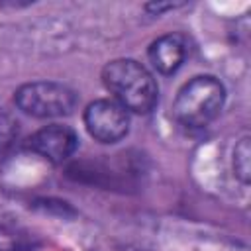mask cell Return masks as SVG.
I'll list each match as a JSON object with an SVG mask.
<instances>
[{
    "label": "cell",
    "instance_id": "cell-5",
    "mask_svg": "<svg viewBox=\"0 0 251 251\" xmlns=\"http://www.w3.org/2000/svg\"><path fill=\"white\" fill-rule=\"evenodd\" d=\"M76 145H78V137L75 129L61 124H53L37 129L27 141V147L33 153L41 155L51 163L67 161L76 151Z\"/></svg>",
    "mask_w": 251,
    "mask_h": 251
},
{
    "label": "cell",
    "instance_id": "cell-9",
    "mask_svg": "<svg viewBox=\"0 0 251 251\" xmlns=\"http://www.w3.org/2000/svg\"><path fill=\"white\" fill-rule=\"evenodd\" d=\"M173 8H176V4H173V2H167V4H147L145 6V10L147 12H153V14H161V12H165V10H173Z\"/></svg>",
    "mask_w": 251,
    "mask_h": 251
},
{
    "label": "cell",
    "instance_id": "cell-8",
    "mask_svg": "<svg viewBox=\"0 0 251 251\" xmlns=\"http://www.w3.org/2000/svg\"><path fill=\"white\" fill-rule=\"evenodd\" d=\"M16 135H18V122L10 114L0 112V151L10 147Z\"/></svg>",
    "mask_w": 251,
    "mask_h": 251
},
{
    "label": "cell",
    "instance_id": "cell-4",
    "mask_svg": "<svg viewBox=\"0 0 251 251\" xmlns=\"http://www.w3.org/2000/svg\"><path fill=\"white\" fill-rule=\"evenodd\" d=\"M86 131L100 143H116L129 129V116L116 100H94L84 110Z\"/></svg>",
    "mask_w": 251,
    "mask_h": 251
},
{
    "label": "cell",
    "instance_id": "cell-1",
    "mask_svg": "<svg viewBox=\"0 0 251 251\" xmlns=\"http://www.w3.org/2000/svg\"><path fill=\"white\" fill-rule=\"evenodd\" d=\"M102 82L124 110L149 114L157 104V82L135 59H114L106 63L102 69Z\"/></svg>",
    "mask_w": 251,
    "mask_h": 251
},
{
    "label": "cell",
    "instance_id": "cell-6",
    "mask_svg": "<svg viewBox=\"0 0 251 251\" xmlns=\"http://www.w3.org/2000/svg\"><path fill=\"white\" fill-rule=\"evenodd\" d=\"M186 55V47L180 35L167 33L157 37L149 45V61L161 75H173L178 71Z\"/></svg>",
    "mask_w": 251,
    "mask_h": 251
},
{
    "label": "cell",
    "instance_id": "cell-2",
    "mask_svg": "<svg viewBox=\"0 0 251 251\" xmlns=\"http://www.w3.org/2000/svg\"><path fill=\"white\" fill-rule=\"evenodd\" d=\"M224 100V84L214 76L200 75L182 84L173 104V116L184 127H204L220 114Z\"/></svg>",
    "mask_w": 251,
    "mask_h": 251
},
{
    "label": "cell",
    "instance_id": "cell-7",
    "mask_svg": "<svg viewBox=\"0 0 251 251\" xmlns=\"http://www.w3.org/2000/svg\"><path fill=\"white\" fill-rule=\"evenodd\" d=\"M233 169H235V175L243 182L249 180V139L247 137H243L235 145V151H233Z\"/></svg>",
    "mask_w": 251,
    "mask_h": 251
},
{
    "label": "cell",
    "instance_id": "cell-3",
    "mask_svg": "<svg viewBox=\"0 0 251 251\" xmlns=\"http://www.w3.org/2000/svg\"><path fill=\"white\" fill-rule=\"evenodd\" d=\"M16 106L33 118H59L67 116L76 106V92L61 82L33 80L22 84L14 94Z\"/></svg>",
    "mask_w": 251,
    "mask_h": 251
}]
</instances>
